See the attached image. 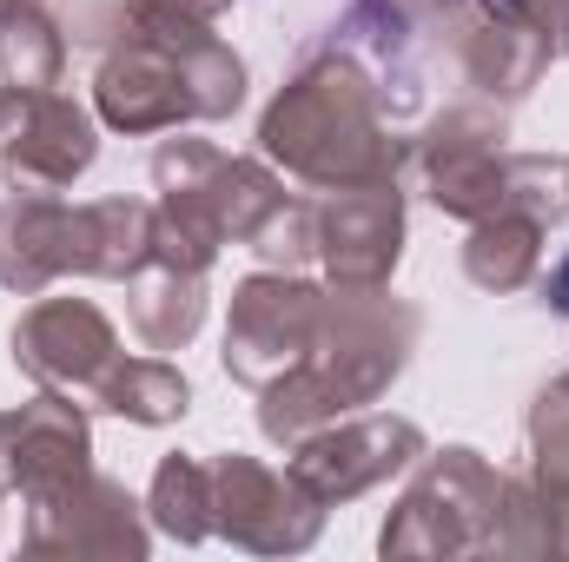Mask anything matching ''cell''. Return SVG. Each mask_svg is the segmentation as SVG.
Here are the masks:
<instances>
[{
    "label": "cell",
    "instance_id": "obj_1",
    "mask_svg": "<svg viewBox=\"0 0 569 562\" xmlns=\"http://www.w3.org/2000/svg\"><path fill=\"white\" fill-rule=\"evenodd\" d=\"M543 291H550V304H557V311L569 318V259L557 265V272H550V284H543Z\"/></svg>",
    "mask_w": 569,
    "mask_h": 562
}]
</instances>
